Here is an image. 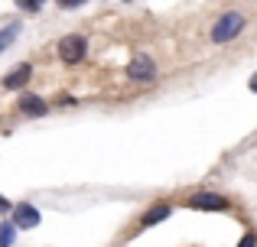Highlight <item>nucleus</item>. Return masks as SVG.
Instances as JSON below:
<instances>
[{"mask_svg":"<svg viewBox=\"0 0 257 247\" xmlns=\"http://www.w3.org/2000/svg\"><path fill=\"white\" fill-rule=\"evenodd\" d=\"M244 26H247V17H244V13H238V10L221 13V17L215 20V26H212V43H215V46L234 43V39L244 33Z\"/></svg>","mask_w":257,"mask_h":247,"instance_id":"obj_1","label":"nucleus"},{"mask_svg":"<svg viewBox=\"0 0 257 247\" xmlns=\"http://www.w3.org/2000/svg\"><path fill=\"white\" fill-rule=\"evenodd\" d=\"M124 75L131 78L134 85H150V82H157V62H153L147 52H137V56L127 62Z\"/></svg>","mask_w":257,"mask_h":247,"instance_id":"obj_2","label":"nucleus"},{"mask_svg":"<svg viewBox=\"0 0 257 247\" xmlns=\"http://www.w3.org/2000/svg\"><path fill=\"white\" fill-rule=\"evenodd\" d=\"M56 49H59V59H62L65 65H78L88 56V39L82 36V33H69V36L59 39Z\"/></svg>","mask_w":257,"mask_h":247,"instance_id":"obj_3","label":"nucleus"},{"mask_svg":"<svg viewBox=\"0 0 257 247\" xmlns=\"http://www.w3.org/2000/svg\"><path fill=\"white\" fill-rule=\"evenodd\" d=\"M186 205L195 208V211H228L231 208L228 195H218V192H192V195L186 198Z\"/></svg>","mask_w":257,"mask_h":247,"instance_id":"obj_4","label":"nucleus"},{"mask_svg":"<svg viewBox=\"0 0 257 247\" xmlns=\"http://www.w3.org/2000/svg\"><path fill=\"white\" fill-rule=\"evenodd\" d=\"M17 111L23 117H43L46 111H49V101L39 95H30V91H23V95L17 98Z\"/></svg>","mask_w":257,"mask_h":247,"instance_id":"obj_5","label":"nucleus"},{"mask_svg":"<svg viewBox=\"0 0 257 247\" xmlns=\"http://www.w3.org/2000/svg\"><path fill=\"white\" fill-rule=\"evenodd\" d=\"M30 78H33V65H30V62H20L17 69L7 72L0 85H4L7 91H20V88H26V85H30Z\"/></svg>","mask_w":257,"mask_h":247,"instance_id":"obj_6","label":"nucleus"},{"mask_svg":"<svg viewBox=\"0 0 257 247\" xmlns=\"http://www.w3.org/2000/svg\"><path fill=\"white\" fill-rule=\"evenodd\" d=\"M13 228H23V231H30V228H39V211L33 208L30 202H20V205H13Z\"/></svg>","mask_w":257,"mask_h":247,"instance_id":"obj_7","label":"nucleus"},{"mask_svg":"<svg viewBox=\"0 0 257 247\" xmlns=\"http://www.w3.org/2000/svg\"><path fill=\"white\" fill-rule=\"evenodd\" d=\"M173 215V208L166 202H157L153 208H147L144 215H140V228H153V224H160V221H166V218Z\"/></svg>","mask_w":257,"mask_h":247,"instance_id":"obj_8","label":"nucleus"},{"mask_svg":"<svg viewBox=\"0 0 257 247\" xmlns=\"http://www.w3.org/2000/svg\"><path fill=\"white\" fill-rule=\"evenodd\" d=\"M20 30H23V23H20V20H17V23H10V26H4V30H0V56H4V52H7V49L13 46V39L20 36Z\"/></svg>","mask_w":257,"mask_h":247,"instance_id":"obj_9","label":"nucleus"},{"mask_svg":"<svg viewBox=\"0 0 257 247\" xmlns=\"http://www.w3.org/2000/svg\"><path fill=\"white\" fill-rule=\"evenodd\" d=\"M13 237H17V228H13V221H0V247H10Z\"/></svg>","mask_w":257,"mask_h":247,"instance_id":"obj_10","label":"nucleus"},{"mask_svg":"<svg viewBox=\"0 0 257 247\" xmlns=\"http://www.w3.org/2000/svg\"><path fill=\"white\" fill-rule=\"evenodd\" d=\"M13 4H17L20 10H26V13H36V10H43L46 0H13Z\"/></svg>","mask_w":257,"mask_h":247,"instance_id":"obj_11","label":"nucleus"},{"mask_svg":"<svg viewBox=\"0 0 257 247\" xmlns=\"http://www.w3.org/2000/svg\"><path fill=\"white\" fill-rule=\"evenodd\" d=\"M238 247H257V234H254V231H247V234L241 237V244H238Z\"/></svg>","mask_w":257,"mask_h":247,"instance_id":"obj_12","label":"nucleus"},{"mask_svg":"<svg viewBox=\"0 0 257 247\" xmlns=\"http://www.w3.org/2000/svg\"><path fill=\"white\" fill-rule=\"evenodd\" d=\"M59 104H62V108H69V104H72V108H75L78 98H72V95H59Z\"/></svg>","mask_w":257,"mask_h":247,"instance_id":"obj_13","label":"nucleus"},{"mask_svg":"<svg viewBox=\"0 0 257 247\" xmlns=\"http://www.w3.org/2000/svg\"><path fill=\"white\" fill-rule=\"evenodd\" d=\"M85 0H59V7H62V10H72V7H82Z\"/></svg>","mask_w":257,"mask_h":247,"instance_id":"obj_14","label":"nucleus"},{"mask_svg":"<svg viewBox=\"0 0 257 247\" xmlns=\"http://www.w3.org/2000/svg\"><path fill=\"white\" fill-rule=\"evenodd\" d=\"M10 208H13V205H10V202H7V198H4V195H0V215H7V211H10Z\"/></svg>","mask_w":257,"mask_h":247,"instance_id":"obj_15","label":"nucleus"},{"mask_svg":"<svg viewBox=\"0 0 257 247\" xmlns=\"http://www.w3.org/2000/svg\"><path fill=\"white\" fill-rule=\"evenodd\" d=\"M247 88H251V91H257V72L251 75V82H247Z\"/></svg>","mask_w":257,"mask_h":247,"instance_id":"obj_16","label":"nucleus"}]
</instances>
